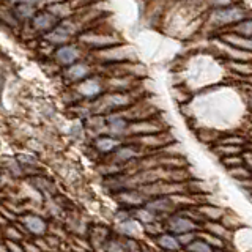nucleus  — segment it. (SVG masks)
Segmentation results:
<instances>
[{
    "instance_id": "f257e3e1",
    "label": "nucleus",
    "mask_w": 252,
    "mask_h": 252,
    "mask_svg": "<svg viewBox=\"0 0 252 252\" xmlns=\"http://www.w3.org/2000/svg\"><path fill=\"white\" fill-rule=\"evenodd\" d=\"M244 19H248V11L241 5L220 6V8H213V11L208 16V26L215 29L227 27V26L233 27Z\"/></svg>"
},
{
    "instance_id": "f03ea898",
    "label": "nucleus",
    "mask_w": 252,
    "mask_h": 252,
    "mask_svg": "<svg viewBox=\"0 0 252 252\" xmlns=\"http://www.w3.org/2000/svg\"><path fill=\"white\" fill-rule=\"evenodd\" d=\"M79 41L82 44H85L90 49H96V51H102L107 49V47H112L117 44H122L120 38L114 33H106V32H96V30H90L87 32L84 30L81 35H79Z\"/></svg>"
},
{
    "instance_id": "7ed1b4c3",
    "label": "nucleus",
    "mask_w": 252,
    "mask_h": 252,
    "mask_svg": "<svg viewBox=\"0 0 252 252\" xmlns=\"http://www.w3.org/2000/svg\"><path fill=\"white\" fill-rule=\"evenodd\" d=\"M131 96L129 93L126 92H110L107 94H104V96H101L99 101L96 102V109H101V110H107V112H115V110H120V109H125L131 106Z\"/></svg>"
},
{
    "instance_id": "20e7f679",
    "label": "nucleus",
    "mask_w": 252,
    "mask_h": 252,
    "mask_svg": "<svg viewBox=\"0 0 252 252\" xmlns=\"http://www.w3.org/2000/svg\"><path fill=\"white\" fill-rule=\"evenodd\" d=\"M59 24H60V19H57L49 10H46V8H44V10L36 13L33 21L30 22V29L33 30L35 33L46 35L47 32H51L52 29H55Z\"/></svg>"
},
{
    "instance_id": "39448f33",
    "label": "nucleus",
    "mask_w": 252,
    "mask_h": 252,
    "mask_svg": "<svg viewBox=\"0 0 252 252\" xmlns=\"http://www.w3.org/2000/svg\"><path fill=\"white\" fill-rule=\"evenodd\" d=\"M76 92L81 94L82 98L93 99V98L101 96L102 92H104V85H102L101 77L92 76V77L84 79L82 82L76 84Z\"/></svg>"
},
{
    "instance_id": "423d86ee",
    "label": "nucleus",
    "mask_w": 252,
    "mask_h": 252,
    "mask_svg": "<svg viewBox=\"0 0 252 252\" xmlns=\"http://www.w3.org/2000/svg\"><path fill=\"white\" fill-rule=\"evenodd\" d=\"M54 59L60 66H69L81 59V49L76 44H63L54 51Z\"/></svg>"
},
{
    "instance_id": "0eeeda50",
    "label": "nucleus",
    "mask_w": 252,
    "mask_h": 252,
    "mask_svg": "<svg viewBox=\"0 0 252 252\" xmlns=\"http://www.w3.org/2000/svg\"><path fill=\"white\" fill-rule=\"evenodd\" d=\"M197 225L192 219H189L183 215H173L167 219V228L170 233L181 235V233H188V232H195Z\"/></svg>"
},
{
    "instance_id": "6e6552de",
    "label": "nucleus",
    "mask_w": 252,
    "mask_h": 252,
    "mask_svg": "<svg viewBox=\"0 0 252 252\" xmlns=\"http://www.w3.org/2000/svg\"><path fill=\"white\" fill-rule=\"evenodd\" d=\"M90 73H92V68L89 63L85 62H76L73 63V65H69L65 68V71H63V74H65V79L68 82L71 84H79L82 82L84 79L90 77Z\"/></svg>"
},
{
    "instance_id": "1a4fd4ad",
    "label": "nucleus",
    "mask_w": 252,
    "mask_h": 252,
    "mask_svg": "<svg viewBox=\"0 0 252 252\" xmlns=\"http://www.w3.org/2000/svg\"><path fill=\"white\" fill-rule=\"evenodd\" d=\"M129 47H125L122 44H117L112 47H107V49L98 51V59L104 60V62H125L129 60Z\"/></svg>"
},
{
    "instance_id": "9d476101",
    "label": "nucleus",
    "mask_w": 252,
    "mask_h": 252,
    "mask_svg": "<svg viewBox=\"0 0 252 252\" xmlns=\"http://www.w3.org/2000/svg\"><path fill=\"white\" fill-rule=\"evenodd\" d=\"M71 38H73V35H71L62 24H59L55 29H52L51 32H47L46 35H43V39L47 44H54L57 47L63 46V44H68L71 41Z\"/></svg>"
},
{
    "instance_id": "9b49d317",
    "label": "nucleus",
    "mask_w": 252,
    "mask_h": 252,
    "mask_svg": "<svg viewBox=\"0 0 252 252\" xmlns=\"http://www.w3.org/2000/svg\"><path fill=\"white\" fill-rule=\"evenodd\" d=\"M162 128L156 122L152 120H139L129 125L128 132L132 136H150V134H158Z\"/></svg>"
},
{
    "instance_id": "f8f14e48",
    "label": "nucleus",
    "mask_w": 252,
    "mask_h": 252,
    "mask_svg": "<svg viewBox=\"0 0 252 252\" xmlns=\"http://www.w3.org/2000/svg\"><path fill=\"white\" fill-rule=\"evenodd\" d=\"M46 10H49L55 16V18L60 19V21H65V19L73 18V16L77 13V10L73 6V3H71L69 0H63V2L54 3L51 6H47Z\"/></svg>"
},
{
    "instance_id": "ddd939ff",
    "label": "nucleus",
    "mask_w": 252,
    "mask_h": 252,
    "mask_svg": "<svg viewBox=\"0 0 252 252\" xmlns=\"http://www.w3.org/2000/svg\"><path fill=\"white\" fill-rule=\"evenodd\" d=\"M11 10H13V14L16 16V19L21 24H27L33 21V18L38 13V6L29 5V3H18L11 6Z\"/></svg>"
},
{
    "instance_id": "4468645a",
    "label": "nucleus",
    "mask_w": 252,
    "mask_h": 252,
    "mask_svg": "<svg viewBox=\"0 0 252 252\" xmlns=\"http://www.w3.org/2000/svg\"><path fill=\"white\" fill-rule=\"evenodd\" d=\"M156 244L164 251L169 252H177L181 248V243L178 241L177 236H173L172 233H159L156 236Z\"/></svg>"
},
{
    "instance_id": "2eb2a0df",
    "label": "nucleus",
    "mask_w": 252,
    "mask_h": 252,
    "mask_svg": "<svg viewBox=\"0 0 252 252\" xmlns=\"http://www.w3.org/2000/svg\"><path fill=\"white\" fill-rule=\"evenodd\" d=\"M107 128L110 132L114 134V136H122V134L128 132L129 123L126 118H123L120 115H110L107 118Z\"/></svg>"
},
{
    "instance_id": "dca6fc26",
    "label": "nucleus",
    "mask_w": 252,
    "mask_h": 252,
    "mask_svg": "<svg viewBox=\"0 0 252 252\" xmlns=\"http://www.w3.org/2000/svg\"><path fill=\"white\" fill-rule=\"evenodd\" d=\"M224 43L230 44V46H235V47H240V49H244V51H249L252 52V38H243V36H238L233 32L227 35H222L220 36Z\"/></svg>"
},
{
    "instance_id": "f3484780",
    "label": "nucleus",
    "mask_w": 252,
    "mask_h": 252,
    "mask_svg": "<svg viewBox=\"0 0 252 252\" xmlns=\"http://www.w3.org/2000/svg\"><path fill=\"white\" fill-rule=\"evenodd\" d=\"M120 147V140L110 136H101L94 140V148L101 153H112Z\"/></svg>"
},
{
    "instance_id": "a211bd4d",
    "label": "nucleus",
    "mask_w": 252,
    "mask_h": 252,
    "mask_svg": "<svg viewBox=\"0 0 252 252\" xmlns=\"http://www.w3.org/2000/svg\"><path fill=\"white\" fill-rule=\"evenodd\" d=\"M24 220V225H26V228L30 232V233H35V235H43L46 232V222L38 216H24L22 218Z\"/></svg>"
},
{
    "instance_id": "6ab92c4d",
    "label": "nucleus",
    "mask_w": 252,
    "mask_h": 252,
    "mask_svg": "<svg viewBox=\"0 0 252 252\" xmlns=\"http://www.w3.org/2000/svg\"><path fill=\"white\" fill-rule=\"evenodd\" d=\"M115 161L118 162H125V161H131L136 156H139V150H136L132 145H126V147H118L115 152Z\"/></svg>"
},
{
    "instance_id": "aec40b11",
    "label": "nucleus",
    "mask_w": 252,
    "mask_h": 252,
    "mask_svg": "<svg viewBox=\"0 0 252 252\" xmlns=\"http://www.w3.org/2000/svg\"><path fill=\"white\" fill-rule=\"evenodd\" d=\"M2 21H3V26L8 27V29H14V30H19L22 24L16 19V16L13 14V10L11 6L6 8L5 5L2 6Z\"/></svg>"
},
{
    "instance_id": "412c9836",
    "label": "nucleus",
    "mask_w": 252,
    "mask_h": 252,
    "mask_svg": "<svg viewBox=\"0 0 252 252\" xmlns=\"http://www.w3.org/2000/svg\"><path fill=\"white\" fill-rule=\"evenodd\" d=\"M199 213L202 216H205L208 220H215V219H222L224 218V210L219 207H213V205H202L199 208Z\"/></svg>"
},
{
    "instance_id": "4be33fe9",
    "label": "nucleus",
    "mask_w": 252,
    "mask_h": 252,
    "mask_svg": "<svg viewBox=\"0 0 252 252\" xmlns=\"http://www.w3.org/2000/svg\"><path fill=\"white\" fill-rule=\"evenodd\" d=\"M205 228H207L208 233L218 236V238H220V240H227L228 233H230L224 224H219V222H207L205 224Z\"/></svg>"
},
{
    "instance_id": "5701e85b",
    "label": "nucleus",
    "mask_w": 252,
    "mask_h": 252,
    "mask_svg": "<svg viewBox=\"0 0 252 252\" xmlns=\"http://www.w3.org/2000/svg\"><path fill=\"white\" fill-rule=\"evenodd\" d=\"M232 32L243 38H252V19H244L232 27Z\"/></svg>"
},
{
    "instance_id": "b1692460",
    "label": "nucleus",
    "mask_w": 252,
    "mask_h": 252,
    "mask_svg": "<svg viewBox=\"0 0 252 252\" xmlns=\"http://www.w3.org/2000/svg\"><path fill=\"white\" fill-rule=\"evenodd\" d=\"M186 252H216V249L208 241L200 238V240H194L191 244H188Z\"/></svg>"
},
{
    "instance_id": "393cba45",
    "label": "nucleus",
    "mask_w": 252,
    "mask_h": 252,
    "mask_svg": "<svg viewBox=\"0 0 252 252\" xmlns=\"http://www.w3.org/2000/svg\"><path fill=\"white\" fill-rule=\"evenodd\" d=\"M228 173L236 178L238 181H246V180H251L252 178V172L248 169V167H244V164L243 165H238V167H233V169H228Z\"/></svg>"
},
{
    "instance_id": "a878e982",
    "label": "nucleus",
    "mask_w": 252,
    "mask_h": 252,
    "mask_svg": "<svg viewBox=\"0 0 252 252\" xmlns=\"http://www.w3.org/2000/svg\"><path fill=\"white\" fill-rule=\"evenodd\" d=\"M230 66L233 71L240 73L243 76H248L252 74V65L249 62H236V60H230Z\"/></svg>"
},
{
    "instance_id": "bb28decb",
    "label": "nucleus",
    "mask_w": 252,
    "mask_h": 252,
    "mask_svg": "<svg viewBox=\"0 0 252 252\" xmlns=\"http://www.w3.org/2000/svg\"><path fill=\"white\" fill-rule=\"evenodd\" d=\"M222 164L225 165L227 169H233V167H238V165H243L244 159H243V156H240V155L224 156L222 158Z\"/></svg>"
},
{
    "instance_id": "cd10ccee",
    "label": "nucleus",
    "mask_w": 252,
    "mask_h": 252,
    "mask_svg": "<svg viewBox=\"0 0 252 252\" xmlns=\"http://www.w3.org/2000/svg\"><path fill=\"white\" fill-rule=\"evenodd\" d=\"M220 145H233V147H241L246 144V139L241 137V136H235V134H232V136H227V137H222L219 140Z\"/></svg>"
},
{
    "instance_id": "c85d7f7f",
    "label": "nucleus",
    "mask_w": 252,
    "mask_h": 252,
    "mask_svg": "<svg viewBox=\"0 0 252 252\" xmlns=\"http://www.w3.org/2000/svg\"><path fill=\"white\" fill-rule=\"evenodd\" d=\"M69 2L73 3V6L76 8V10H82V8L101 3V0H69Z\"/></svg>"
},
{
    "instance_id": "c756f323",
    "label": "nucleus",
    "mask_w": 252,
    "mask_h": 252,
    "mask_svg": "<svg viewBox=\"0 0 252 252\" xmlns=\"http://www.w3.org/2000/svg\"><path fill=\"white\" fill-rule=\"evenodd\" d=\"M177 238L181 243V246H188V244H191L194 240H197V235H195V232H188V233L178 235Z\"/></svg>"
},
{
    "instance_id": "7c9ffc66",
    "label": "nucleus",
    "mask_w": 252,
    "mask_h": 252,
    "mask_svg": "<svg viewBox=\"0 0 252 252\" xmlns=\"http://www.w3.org/2000/svg\"><path fill=\"white\" fill-rule=\"evenodd\" d=\"M5 235H6V238L10 240V241H18V240L22 238V233L18 232V230H16V228H13V227H8L6 230H5Z\"/></svg>"
},
{
    "instance_id": "2f4dec72",
    "label": "nucleus",
    "mask_w": 252,
    "mask_h": 252,
    "mask_svg": "<svg viewBox=\"0 0 252 252\" xmlns=\"http://www.w3.org/2000/svg\"><path fill=\"white\" fill-rule=\"evenodd\" d=\"M208 2L215 6V8H220V6H230V5H236V0H208Z\"/></svg>"
},
{
    "instance_id": "473e14b6",
    "label": "nucleus",
    "mask_w": 252,
    "mask_h": 252,
    "mask_svg": "<svg viewBox=\"0 0 252 252\" xmlns=\"http://www.w3.org/2000/svg\"><path fill=\"white\" fill-rule=\"evenodd\" d=\"M6 246H8V249H10L11 252H24V251L21 249L19 244H16L14 241H10V240H8V241H6Z\"/></svg>"
},
{
    "instance_id": "72a5a7b5",
    "label": "nucleus",
    "mask_w": 252,
    "mask_h": 252,
    "mask_svg": "<svg viewBox=\"0 0 252 252\" xmlns=\"http://www.w3.org/2000/svg\"><path fill=\"white\" fill-rule=\"evenodd\" d=\"M21 3H29V5L38 6L39 3H43V0H21Z\"/></svg>"
},
{
    "instance_id": "f704fd0d",
    "label": "nucleus",
    "mask_w": 252,
    "mask_h": 252,
    "mask_svg": "<svg viewBox=\"0 0 252 252\" xmlns=\"http://www.w3.org/2000/svg\"><path fill=\"white\" fill-rule=\"evenodd\" d=\"M5 3H8L10 6H14V5H18V3H21V0H3Z\"/></svg>"
},
{
    "instance_id": "c9c22d12",
    "label": "nucleus",
    "mask_w": 252,
    "mask_h": 252,
    "mask_svg": "<svg viewBox=\"0 0 252 252\" xmlns=\"http://www.w3.org/2000/svg\"><path fill=\"white\" fill-rule=\"evenodd\" d=\"M2 252H11V251H10V249H3Z\"/></svg>"
},
{
    "instance_id": "e433bc0d",
    "label": "nucleus",
    "mask_w": 252,
    "mask_h": 252,
    "mask_svg": "<svg viewBox=\"0 0 252 252\" xmlns=\"http://www.w3.org/2000/svg\"><path fill=\"white\" fill-rule=\"evenodd\" d=\"M251 106H252V99H251Z\"/></svg>"
},
{
    "instance_id": "4c0bfd02",
    "label": "nucleus",
    "mask_w": 252,
    "mask_h": 252,
    "mask_svg": "<svg viewBox=\"0 0 252 252\" xmlns=\"http://www.w3.org/2000/svg\"><path fill=\"white\" fill-rule=\"evenodd\" d=\"M251 136H252V131H251Z\"/></svg>"
}]
</instances>
